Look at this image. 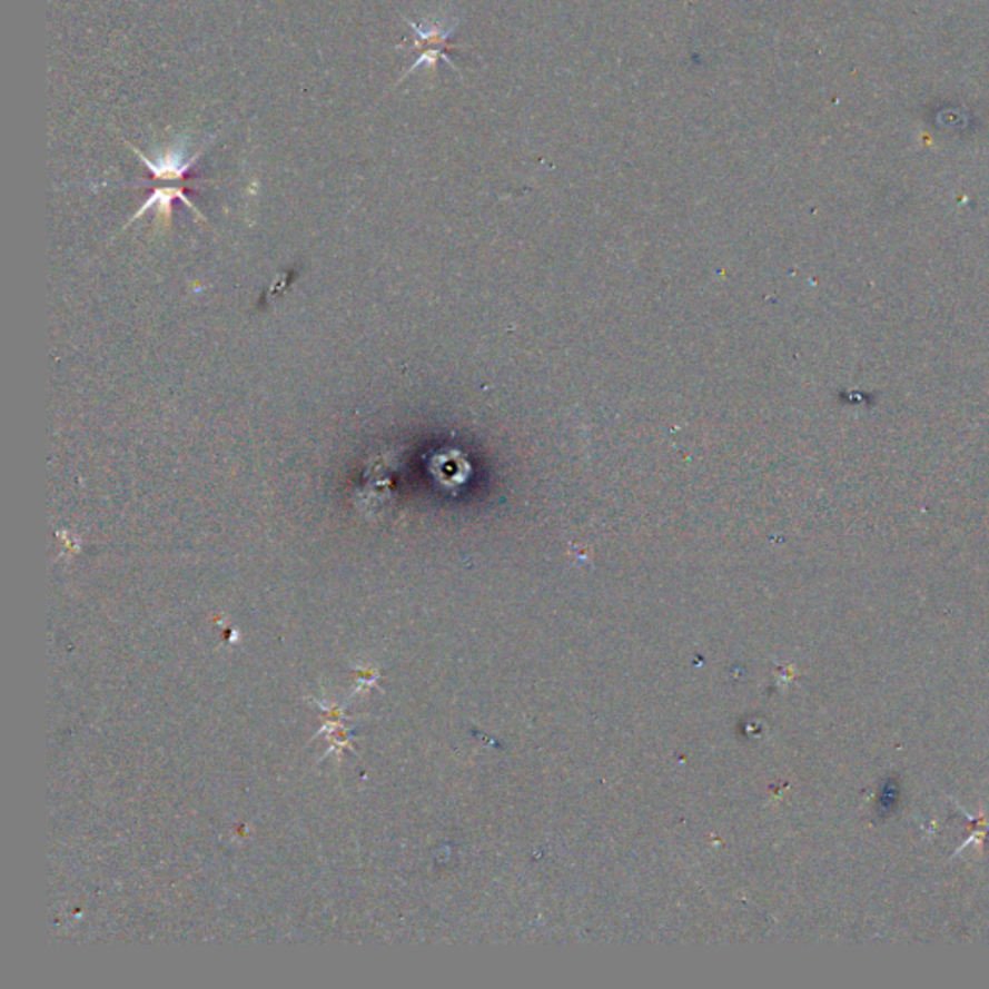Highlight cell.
I'll return each instance as SVG.
<instances>
[{
  "label": "cell",
  "instance_id": "1",
  "mask_svg": "<svg viewBox=\"0 0 989 989\" xmlns=\"http://www.w3.org/2000/svg\"><path fill=\"white\" fill-rule=\"evenodd\" d=\"M186 140L188 138H180L175 146L169 147L165 154L155 157V159H149L146 154H141L140 149L133 147L130 141L125 140V144L132 149L133 154L138 155L140 161H144L149 172L154 175L155 180L182 184L186 172L194 167V162L198 161L201 154H204V151H199L196 155H188V141Z\"/></svg>",
  "mask_w": 989,
  "mask_h": 989
}]
</instances>
